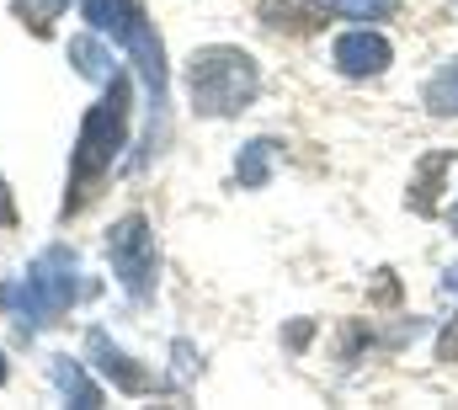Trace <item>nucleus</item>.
I'll return each instance as SVG.
<instances>
[{
	"label": "nucleus",
	"mask_w": 458,
	"mask_h": 410,
	"mask_svg": "<svg viewBox=\"0 0 458 410\" xmlns=\"http://www.w3.org/2000/svg\"><path fill=\"white\" fill-rule=\"evenodd\" d=\"M64 5H70V0H11L16 21H27V27H32L38 38H43V32H48V27L59 21V11H64Z\"/></svg>",
	"instance_id": "13"
},
{
	"label": "nucleus",
	"mask_w": 458,
	"mask_h": 410,
	"mask_svg": "<svg viewBox=\"0 0 458 410\" xmlns=\"http://www.w3.org/2000/svg\"><path fill=\"white\" fill-rule=\"evenodd\" d=\"M261 70L245 48H198L187 64V97L203 117H234L256 102Z\"/></svg>",
	"instance_id": "3"
},
{
	"label": "nucleus",
	"mask_w": 458,
	"mask_h": 410,
	"mask_svg": "<svg viewBox=\"0 0 458 410\" xmlns=\"http://www.w3.org/2000/svg\"><path fill=\"white\" fill-rule=\"evenodd\" d=\"M315 5L336 11V16H346V21H384V16L400 11V0H315Z\"/></svg>",
	"instance_id": "11"
},
{
	"label": "nucleus",
	"mask_w": 458,
	"mask_h": 410,
	"mask_svg": "<svg viewBox=\"0 0 458 410\" xmlns=\"http://www.w3.org/2000/svg\"><path fill=\"white\" fill-rule=\"evenodd\" d=\"M448 171V155H427L421 160V171H416V182H411V208L416 213H432L437 208V198H432V182Z\"/></svg>",
	"instance_id": "12"
},
{
	"label": "nucleus",
	"mask_w": 458,
	"mask_h": 410,
	"mask_svg": "<svg viewBox=\"0 0 458 410\" xmlns=\"http://www.w3.org/2000/svg\"><path fill=\"white\" fill-rule=\"evenodd\" d=\"M437 352H443V363H458V314L448 320V330H443V341H437Z\"/></svg>",
	"instance_id": "15"
},
{
	"label": "nucleus",
	"mask_w": 458,
	"mask_h": 410,
	"mask_svg": "<svg viewBox=\"0 0 458 410\" xmlns=\"http://www.w3.org/2000/svg\"><path fill=\"white\" fill-rule=\"evenodd\" d=\"M427 112H437V117H458V59H448V64L427 81Z\"/></svg>",
	"instance_id": "10"
},
{
	"label": "nucleus",
	"mask_w": 458,
	"mask_h": 410,
	"mask_svg": "<svg viewBox=\"0 0 458 410\" xmlns=\"http://www.w3.org/2000/svg\"><path fill=\"white\" fill-rule=\"evenodd\" d=\"M0 299L11 304V314L21 320V330H38L48 320H59L64 309L81 299V261L70 245H48L32 256L27 278L16 288H0Z\"/></svg>",
	"instance_id": "2"
},
{
	"label": "nucleus",
	"mask_w": 458,
	"mask_h": 410,
	"mask_svg": "<svg viewBox=\"0 0 458 410\" xmlns=\"http://www.w3.org/2000/svg\"><path fill=\"white\" fill-rule=\"evenodd\" d=\"M389 59H394V48L378 32H346V38H336L342 75H378V70H389Z\"/></svg>",
	"instance_id": "6"
},
{
	"label": "nucleus",
	"mask_w": 458,
	"mask_h": 410,
	"mask_svg": "<svg viewBox=\"0 0 458 410\" xmlns=\"http://www.w3.org/2000/svg\"><path fill=\"white\" fill-rule=\"evenodd\" d=\"M70 59H75V70H81L86 81H102V86H107V81L117 75L113 54H107V48L97 43V32H81V38L70 43Z\"/></svg>",
	"instance_id": "9"
},
{
	"label": "nucleus",
	"mask_w": 458,
	"mask_h": 410,
	"mask_svg": "<svg viewBox=\"0 0 458 410\" xmlns=\"http://www.w3.org/2000/svg\"><path fill=\"white\" fill-rule=\"evenodd\" d=\"M107 261H113L117 283L133 299H155V267H160V256H155V229H149L144 213H128V218H117L113 229H107Z\"/></svg>",
	"instance_id": "4"
},
{
	"label": "nucleus",
	"mask_w": 458,
	"mask_h": 410,
	"mask_svg": "<svg viewBox=\"0 0 458 410\" xmlns=\"http://www.w3.org/2000/svg\"><path fill=\"white\" fill-rule=\"evenodd\" d=\"M128 117H133V86L128 75H113L107 81V97L86 112L81 123V139H75V160H70V198H64V213H81V208L97 198V187L107 182L117 149L128 139Z\"/></svg>",
	"instance_id": "1"
},
{
	"label": "nucleus",
	"mask_w": 458,
	"mask_h": 410,
	"mask_svg": "<svg viewBox=\"0 0 458 410\" xmlns=\"http://www.w3.org/2000/svg\"><path fill=\"white\" fill-rule=\"evenodd\" d=\"M0 229H16V203H11V187L0 176Z\"/></svg>",
	"instance_id": "16"
},
{
	"label": "nucleus",
	"mask_w": 458,
	"mask_h": 410,
	"mask_svg": "<svg viewBox=\"0 0 458 410\" xmlns=\"http://www.w3.org/2000/svg\"><path fill=\"white\" fill-rule=\"evenodd\" d=\"M86 352H91V363L113 379L123 395H144V389H155V379H149L128 352H117V341L107 336V330H91V336H86Z\"/></svg>",
	"instance_id": "5"
},
{
	"label": "nucleus",
	"mask_w": 458,
	"mask_h": 410,
	"mask_svg": "<svg viewBox=\"0 0 458 410\" xmlns=\"http://www.w3.org/2000/svg\"><path fill=\"white\" fill-rule=\"evenodd\" d=\"M54 384H59V395H64L75 410H97L102 406V389L86 379V368H81L75 357H54Z\"/></svg>",
	"instance_id": "8"
},
{
	"label": "nucleus",
	"mask_w": 458,
	"mask_h": 410,
	"mask_svg": "<svg viewBox=\"0 0 458 410\" xmlns=\"http://www.w3.org/2000/svg\"><path fill=\"white\" fill-rule=\"evenodd\" d=\"M272 139H250L245 155H240V187H261L267 182V160H272Z\"/></svg>",
	"instance_id": "14"
},
{
	"label": "nucleus",
	"mask_w": 458,
	"mask_h": 410,
	"mask_svg": "<svg viewBox=\"0 0 458 410\" xmlns=\"http://www.w3.org/2000/svg\"><path fill=\"white\" fill-rule=\"evenodd\" d=\"M0 384H5V352H0Z\"/></svg>",
	"instance_id": "19"
},
{
	"label": "nucleus",
	"mask_w": 458,
	"mask_h": 410,
	"mask_svg": "<svg viewBox=\"0 0 458 410\" xmlns=\"http://www.w3.org/2000/svg\"><path fill=\"white\" fill-rule=\"evenodd\" d=\"M448 224H454V235H458V203H454V213H448Z\"/></svg>",
	"instance_id": "18"
},
{
	"label": "nucleus",
	"mask_w": 458,
	"mask_h": 410,
	"mask_svg": "<svg viewBox=\"0 0 458 410\" xmlns=\"http://www.w3.org/2000/svg\"><path fill=\"white\" fill-rule=\"evenodd\" d=\"M443 288H448V294H458V261L448 267V272H443Z\"/></svg>",
	"instance_id": "17"
},
{
	"label": "nucleus",
	"mask_w": 458,
	"mask_h": 410,
	"mask_svg": "<svg viewBox=\"0 0 458 410\" xmlns=\"http://www.w3.org/2000/svg\"><path fill=\"white\" fill-rule=\"evenodd\" d=\"M81 11H86L91 32H107L113 43H123V38H128V32H133V27H139V21L149 16V11H144L139 0H86Z\"/></svg>",
	"instance_id": "7"
}]
</instances>
